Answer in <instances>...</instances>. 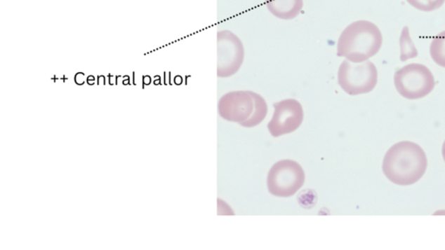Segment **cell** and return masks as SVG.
I'll return each mask as SVG.
<instances>
[{
    "mask_svg": "<svg viewBox=\"0 0 445 250\" xmlns=\"http://www.w3.org/2000/svg\"><path fill=\"white\" fill-rule=\"evenodd\" d=\"M399 43L401 61L404 62V61L414 59L418 55V50L416 48L413 41H412L410 30H409L407 27H404L402 32H401Z\"/></svg>",
    "mask_w": 445,
    "mask_h": 250,
    "instance_id": "obj_11",
    "label": "cell"
},
{
    "mask_svg": "<svg viewBox=\"0 0 445 250\" xmlns=\"http://www.w3.org/2000/svg\"><path fill=\"white\" fill-rule=\"evenodd\" d=\"M430 54L434 62L445 68V31L433 39L430 46Z\"/></svg>",
    "mask_w": 445,
    "mask_h": 250,
    "instance_id": "obj_12",
    "label": "cell"
},
{
    "mask_svg": "<svg viewBox=\"0 0 445 250\" xmlns=\"http://www.w3.org/2000/svg\"><path fill=\"white\" fill-rule=\"evenodd\" d=\"M442 154H443L444 160L445 162V141L444 142L443 147H442Z\"/></svg>",
    "mask_w": 445,
    "mask_h": 250,
    "instance_id": "obj_20",
    "label": "cell"
},
{
    "mask_svg": "<svg viewBox=\"0 0 445 250\" xmlns=\"http://www.w3.org/2000/svg\"><path fill=\"white\" fill-rule=\"evenodd\" d=\"M87 83H88V85H94L95 83V78L93 77V76H89L88 78H87Z\"/></svg>",
    "mask_w": 445,
    "mask_h": 250,
    "instance_id": "obj_17",
    "label": "cell"
},
{
    "mask_svg": "<svg viewBox=\"0 0 445 250\" xmlns=\"http://www.w3.org/2000/svg\"><path fill=\"white\" fill-rule=\"evenodd\" d=\"M244 60V48L241 39L231 31L218 32V78H230L241 68Z\"/></svg>",
    "mask_w": 445,
    "mask_h": 250,
    "instance_id": "obj_6",
    "label": "cell"
},
{
    "mask_svg": "<svg viewBox=\"0 0 445 250\" xmlns=\"http://www.w3.org/2000/svg\"><path fill=\"white\" fill-rule=\"evenodd\" d=\"M305 174L300 165L293 160H281L273 165L268 173L267 187L274 197H293L304 186Z\"/></svg>",
    "mask_w": 445,
    "mask_h": 250,
    "instance_id": "obj_5",
    "label": "cell"
},
{
    "mask_svg": "<svg viewBox=\"0 0 445 250\" xmlns=\"http://www.w3.org/2000/svg\"><path fill=\"white\" fill-rule=\"evenodd\" d=\"M84 77H85V74H82V72H79V74H76L75 76L76 83H78L79 85H83V83H85V78H84Z\"/></svg>",
    "mask_w": 445,
    "mask_h": 250,
    "instance_id": "obj_14",
    "label": "cell"
},
{
    "mask_svg": "<svg viewBox=\"0 0 445 250\" xmlns=\"http://www.w3.org/2000/svg\"><path fill=\"white\" fill-rule=\"evenodd\" d=\"M428 161L418 144L403 141L390 147L383 161V172L390 182L401 186H411L425 175Z\"/></svg>",
    "mask_w": 445,
    "mask_h": 250,
    "instance_id": "obj_1",
    "label": "cell"
},
{
    "mask_svg": "<svg viewBox=\"0 0 445 250\" xmlns=\"http://www.w3.org/2000/svg\"><path fill=\"white\" fill-rule=\"evenodd\" d=\"M269 12L278 19L291 20L301 13L304 0H265Z\"/></svg>",
    "mask_w": 445,
    "mask_h": 250,
    "instance_id": "obj_9",
    "label": "cell"
},
{
    "mask_svg": "<svg viewBox=\"0 0 445 250\" xmlns=\"http://www.w3.org/2000/svg\"><path fill=\"white\" fill-rule=\"evenodd\" d=\"M151 78L149 76H144L143 77V88L145 85H149L151 83Z\"/></svg>",
    "mask_w": 445,
    "mask_h": 250,
    "instance_id": "obj_15",
    "label": "cell"
},
{
    "mask_svg": "<svg viewBox=\"0 0 445 250\" xmlns=\"http://www.w3.org/2000/svg\"><path fill=\"white\" fill-rule=\"evenodd\" d=\"M98 85H105V77L104 76H100L98 78Z\"/></svg>",
    "mask_w": 445,
    "mask_h": 250,
    "instance_id": "obj_16",
    "label": "cell"
},
{
    "mask_svg": "<svg viewBox=\"0 0 445 250\" xmlns=\"http://www.w3.org/2000/svg\"><path fill=\"white\" fill-rule=\"evenodd\" d=\"M383 46L380 29L367 20L349 25L338 39L337 55L353 63H362L374 57Z\"/></svg>",
    "mask_w": 445,
    "mask_h": 250,
    "instance_id": "obj_2",
    "label": "cell"
},
{
    "mask_svg": "<svg viewBox=\"0 0 445 250\" xmlns=\"http://www.w3.org/2000/svg\"><path fill=\"white\" fill-rule=\"evenodd\" d=\"M274 113L268 124L271 135L279 137L297 130L304 120V111L298 101L290 99L273 104Z\"/></svg>",
    "mask_w": 445,
    "mask_h": 250,
    "instance_id": "obj_7",
    "label": "cell"
},
{
    "mask_svg": "<svg viewBox=\"0 0 445 250\" xmlns=\"http://www.w3.org/2000/svg\"><path fill=\"white\" fill-rule=\"evenodd\" d=\"M407 2L415 9L430 13L441 8L445 0H407Z\"/></svg>",
    "mask_w": 445,
    "mask_h": 250,
    "instance_id": "obj_13",
    "label": "cell"
},
{
    "mask_svg": "<svg viewBox=\"0 0 445 250\" xmlns=\"http://www.w3.org/2000/svg\"><path fill=\"white\" fill-rule=\"evenodd\" d=\"M160 83H161V78H160L159 76H156L154 85H160Z\"/></svg>",
    "mask_w": 445,
    "mask_h": 250,
    "instance_id": "obj_18",
    "label": "cell"
},
{
    "mask_svg": "<svg viewBox=\"0 0 445 250\" xmlns=\"http://www.w3.org/2000/svg\"><path fill=\"white\" fill-rule=\"evenodd\" d=\"M397 92L404 99L415 100L428 96L435 87V78L430 69L421 64H410L394 75Z\"/></svg>",
    "mask_w": 445,
    "mask_h": 250,
    "instance_id": "obj_3",
    "label": "cell"
},
{
    "mask_svg": "<svg viewBox=\"0 0 445 250\" xmlns=\"http://www.w3.org/2000/svg\"><path fill=\"white\" fill-rule=\"evenodd\" d=\"M378 79V69L370 60L353 63L345 60L338 71V85L351 96L372 92L377 85Z\"/></svg>",
    "mask_w": 445,
    "mask_h": 250,
    "instance_id": "obj_4",
    "label": "cell"
},
{
    "mask_svg": "<svg viewBox=\"0 0 445 250\" xmlns=\"http://www.w3.org/2000/svg\"><path fill=\"white\" fill-rule=\"evenodd\" d=\"M254 110L251 90H236L225 94L218 101V114L229 122L241 125L250 118Z\"/></svg>",
    "mask_w": 445,
    "mask_h": 250,
    "instance_id": "obj_8",
    "label": "cell"
},
{
    "mask_svg": "<svg viewBox=\"0 0 445 250\" xmlns=\"http://www.w3.org/2000/svg\"><path fill=\"white\" fill-rule=\"evenodd\" d=\"M254 99V110L249 119L240 125L246 128H253L265 120L267 115L268 106L266 101L260 94L251 92Z\"/></svg>",
    "mask_w": 445,
    "mask_h": 250,
    "instance_id": "obj_10",
    "label": "cell"
},
{
    "mask_svg": "<svg viewBox=\"0 0 445 250\" xmlns=\"http://www.w3.org/2000/svg\"><path fill=\"white\" fill-rule=\"evenodd\" d=\"M109 78V83H110V85H114V83H113V81H114V77H113V76L112 75H109L108 76Z\"/></svg>",
    "mask_w": 445,
    "mask_h": 250,
    "instance_id": "obj_19",
    "label": "cell"
}]
</instances>
